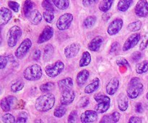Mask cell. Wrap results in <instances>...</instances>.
Returning <instances> with one entry per match:
<instances>
[{"mask_svg":"<svg viewBox=\"0 0 148 123\" xmlns=\"http://www.w3.org/2000/svg\"><path fill=\"white\" fill-rule=\"evenodd\" d=\"M89 102H90L89 98L87 96H83L80 98L78 105H79V107H80V108H85V107L89 104Z\"/></svg>","mask_w":148,"mask_h":123,"instance_id":"obj_44","label":"cell"},{"mask_svg":"<svg viewBox=\"0 0 148 123\" xmlns=\"http://www.w3.org/2000/svg\"><path fill=\"white\" fill-rule=\"evenodd\" d=\"M42 17H43V15L41 14V13L36 9H34L30 12L27 18H28L30 23L36 25L40 24L42 20Z\"/></svg>","mask_w":148,"mask_h":123,"instance_id":"obj_20","label":"cell"},{"mask_svg":"<svg viewBox=\"0 0 148 123\" xmlns=\"http://www.w3.org/2000/svg\"><path fill=\"white\" fill-rule=\"evenodd\" d=\"M146 98H147V101H148V91H147V94H146Z\"/></svg>","mask_w":148,"mask_h":123,"instance_id":"obj_56","label":"cell"},{"mask_svg":"<svg viewBox=\"0 0 148 123\" xmlns=\"http://www.w3.org/2000/svg\"><path fill=\"white\" fill-rule=\"evenodd\" d=\"M94 99L97 101L95 110L98 113H105L108 110L111 106L110 97L102 93H97L94 96Z\"/></svg>","mask_w":148,"mask_h":123,"instance_id":"obj_4","label":"cell"},{"mask_svg":"<svg viewBox=\"0 0 148 123\" xmlns=\"http://www.w3.org/2000/svg\"><path fill=\"white\" fill-rule=\"evenodd\" d=\"M53 36V28L51 26L47 25L44 27L43 31L39 36L38 38V43L41 44V43H45V42L48 41L50 40Z\"/></svg>","mask_w":148,"mask_h":123,"instance_id":"obj_15","label":"cell"},{"mask_svg":"<svg viewBox=\"0 0 148 123\" xmlns=\"http://www.w3.org/2000/svg\"><path fill=\"white\" fill-rule=\"evenodd\" d=\"M23 88H24V82L22 80H17L12 84L10 90L12 93H17L23 89Z\"/></svg>","mask_w":148,"mask_h":123,"instance_id":"obj_36","label":"cell"},{"mask_svg":"<svg viewBox=\"0 0 148 123\" xmlns=\"http://www.w3.org/2000/svg\"><path fill=\"white\" fill-rule=\"evenodd\" d=\"M121 114L118 111H114L109 115H105L100 121L101 123H116L119 121Z\"/></svg>","mask_w":148,"mask_h":123,"instance_id":"obj_23","label":"cell"},{"mask_svg":"<svg viewBox=\"0 0 148 123\" xmlns=\"http://www.w3.org/2000/svg\"><path fill=\"white\" fill-rule=\"evenodd\" d=\"M66 113V108L64 107V105H61L56 107L53 111V115L54 117L57 118H62V117L65 115Z\"/></svg>","mask_w":148,"mask_h":123,"instance_id":"obj_35","label":"cell"},{"mask_svg":"<svg viewBox=\"0 0 148 123\" xmlns=\"http://www.w3.org/2000/svg\"><path fill=\"white\" fill-rule=\"evenodd\" d=\"M7 59H8V60L10 61L11 63H14V62H15V59H14V58L13 57V56L12 54H8L7 56Z\"/></svg>","mask_w":148,"mask_h":123,"instance_id":"obj_55","label":"cell"},{"mask_svg":"<svg viewBox=\"0 0 148 123\" xmlns=\"http://www.w3.org/2000/svg\"><path fill=\"white\" fill-rule=\"evenodd\" d=\"M100 86V80L98 78H95L92 82L87 85L85 88V93L87 94H90L95 92L98 89Z\"/></svg>","mask_w":148,"mask_h":123,"instance_id":"obj_25","label":"cell"},{"mask_svg":"<svg viewBox=\"0 0 148 123\" xmlns=\"http://www.w3.org/2000/svg\"><path fill=\"white\" fill-rule=\"evenodd\" d=\"M55 88V83L53 82H47L46 83L42 84L40 86V91L43 93H48L52 91Z\"/></svg>","mask_w":148,"mask_h":123,"instance_id":"obj_37","label":"cell"},{"mask_svg":"<svg viewBox=\"0 0 148 123\" xmlns=\"http://www.w3.org/2000/svg\"><path fill=\"white\" fill-rule=\"evenodd\" d=\"M143 84L137 77H133L129 83L127 89V96L131 99H135L141 94L143 91Z\"/></svg>","mask_w":148,"mask_h":123,"instance_id":"obj_2","label":"cell"},{"mask_svg":"<svg viewBox=\"0 0 148 123\" xmlns=\"http://www.w3.org/2000/svg\"><path fill=\"white\" fill-rule=\"evenodd\" d=\"M32 46V41L30 38H25L20 46L17 47L14 52V55L17 59H22L25 56V55L28 53L29 50L30 49Z\"/></svg>","mask_w":148,"mask_h":123,"instance_id":"obj_7","label":"cell"},{"mask_svg":"<svg viewBox=\"0 0 148 123\" xmlns=\"http://www.w3.org/2000/svg\"><path fill=\"white\" fill-rule=\"evenodd\" d=\"M148 71V61L144 60L136 65V72L138 74L146 73Z\"/></svg>","mask_w":148,"mask_h":123,"instance_id":"obj_31","label":"cell"},{"mask_svg":"<svg viewBox=\"0 0 148 123\" xmlns=\"http://www.w3.org/2000/svg\"><path fill=\"white\" fill-rule=\"evenodd\" d=\"M23 32L17 25H14L9 29L7 35V42L9 47L13 48L17 45L19 39L22 36Z\"/></svg>","mask_w":148,"mask_h":123,"instance_id":"obj_5","label":"cell"},{"mask_svg":"<svg viewBox=\"0 0 148 123\" xmlns=\"http://www.w3.org/2000/svg\"><path fill=\"white\" fill-rule=\"evenodd\" d=\"M116 64L120 67L122 66H126L127 67H130V65L128 61L125 59V58H120V59H117L116 60Z\"/></svg>","mask_w":148,"mask_h":123,"instance_id":"obj_45","label":"cell"},{"mask_svg":"<svg viewBox=\"0 0 148 123\" xmlns=\"http://www.w3.org/2000/svg\"><path fill=\"white\" fill-rule=\"evenodd\" d=\"M33 7H34V2L32 1L31 0H25V1L23 8V14H24L25 17L27 18L30 12L33 10Z\"/></svg>","mask_w":148,"mask_h":123,"instance_id":"obj_30","label":"cell"},{"mask_svg":"<svg viewBox=\"0 0 148 123\" xmlns=\"http://www.w3.org/2000/svg\"><path fill=\"white\" fill-rule=\"evenodd\" d=\"M148 46V36H144L140 44V49L141 51L145 50Z\"/></svg>","mask_w":148,"mask_h":123,"instance_id":"obj_47","label":"cell"},{"mask_svg":"<svg viewBox=\"0 0 148 123\" xmlns=\"http://www.w3.org/2000/svg\"><path fill=\"white\" fill-rule=\"evenodd\" d=\"M77 110H73L70 112L69 117H68V122L70 123H74L75 122H77Z\"/></svg>","mask_w":148,"mask_h":123,"instance_id":"obj_43","label":"cell"},{"mask_svg":"<svg viewBox=\"0 0 148 123\" xmlns=\"http://www.w3.org/2000/svg\"><path fill=\"white\" fill-rule=\"evenodd\" d=\"M140 38H141V36L139 33H134L133 34L130 35L128 38L124 42V45H123L122 50L124 52H127V51H129L130 49L134 48L139 43Z\"/></svg>","mask_w":148,"mask_h":123,"instance_id":"obj_9","label":"cell"},{"mask_svg":"<svg viewBox=\"0 0 148 123\" xmlns=\"http://www.w3.org/2000/svg\"><path fill=\"white\" fill-rule=\"evenodd\" d=\"M133 0H119L117 4V9L121 12H126L130 9Z\"/></svg>","mask_w":148,"mask_h":123,"instance_id":"obj_27","label":"cell"},{"mask_svg":"<svg viewBox=\"0 0 148 123\" xmlns=\"http://www.w3.org/2000/svg\"><path fill=\"white\" fill-rule=\"evenodd\" d=\"M142 26H143L142 22L140 20H136V21L130 23L127 26V29L131 32H137L141 29Z\"/></svg>","mask_w":148,"mask_h":123,"instance_id":"obj_33","label":"cell"},{"mask_svg":"<svg viewBox=\"0 0 148 123\" xmlns=\"http://www.w3.org/2000/svg\"><path fill=\"white\" fill-rule=\"evenodd\" d=\"M98 2V0H82V4L85 7H90Z\"/></svg>","mask_w":148,"mask_h":123,"instance_id":"obj_49","label":"cell"},{"mask_svg":"<svg viewBox=\"0 0 148 123\" xmlns=\"http://www.w3.org/2000/svg\"><path fill=\"white\" fill-rule=\"evenodd\" d=\"M119 87V80L118 78H114L108 82L106 88V93L110 96H113L116 93Z\"/></svg>","mask_w":148,"mask_h":123,"instance_id":"obj_18","label":"cell"},{"mask_svg":"<svg viewBox=\"0 0 148 123\" xmlns=\"http://www.w3.org/2000/svg\"><path fill=\"white\" fill-rule=\"evenodd\" d=\"M123 24H124V22H123L122 19L116 18L108 25V29H107L108 34L109 36H114L119 33V31L122 28Z\"/></svg>","mask_w":148,"mask_h":123,"instance_id":"obj_12","label":"cell"},{"mask_svg":"<svg viewBox=\"0 0 148 123\" xmlns=\"http://www.w3.org/2000/svg\"><path fill=\"white\" fill-rule=\"evenodd\" d=\"M129 122L130 123H140L143 122V120L141 117H136V116H132L129 120Z\"/></svg>","mask_w":148,"mask_h":123,"instance_id":"obj_51","label":"cell"},{"mask_svg":"<svg viewBox=\"0 0 148 123\" xmlns=\"http://www.w3.org/2000/svg\"><path fill=\"white\" fill-rule=\"evenodd\" d=\"M58 85L61 91H64V90L70 89L73 86V80L71 78H66L64 79L60 80L58 82Z\"/></svg>","mask_w":148,"mask_h":123,"instance_id":"obj_24","label":"cell"},{"mask_svg":"<svg viewBox=\"0 0 148 123\" xmlns=\"http://www.w3.org/2000/svg\"><path fill=\"white\" fill-rule=\"evenodd\" d=\"M134 12L140 17H145L148 15V1L147 0H139L134 7Z\"/></svg>","mask_w":148,"mask_h":123,"instance_id":"obj_10","label":"cell"},{"mask_svg":"<svg viewBox=\"0 0 148 123\" xmlns=\"http://www.w3.org/2000/svg\"><path fill=\"white\" fill-rule=\"evenodd\" d=\"M43 75L42 69L38 64H33L27 67L23 72V77L29 81H36L40 79Z\"/></svg>","mask_w":148,"mask_h":123,"instance_id":"obj_3","label":"cell"},{"mask_svg":"<svg viewBox=\"0 0 148 123\" xmlns=\"http://www.w3.org/2000/svg\"><path fill=\"white\" fill-rule=\"evenodd\" d=\"M53 4L59 10H65L69 7V0H52Z\"/></svg>","mask_w":148,"mask_h":123,"instance_id":"obj_32","label":"cell"},{"mask_svg":"<svg viewBox=\"0 0 148 123\" xmlns=\"http://www.w3.org/2000/svg\"><path fill=\"white\" fill-rule=\"evenodd\" d=\"M55 96L52 93H46L39 96L35 102V108L40 112H46L53 107Z\"/></svg>","mask_w":148,"mask_h":123,"instance_id":"obj_1","label":"cell"},{"mask_svg":"<svg viewBox=\"0 0 148 123\" xmlns=\"http://www.w3.org/2000/svg\"><path fill=\"white\" fill-rule=\"evenodd\" d=\"M75 98V93L72 88L70 89L64 90L62 91L60 96L61 104L64 106H68L72 104Z\"/></svg>","mask_w":148,"mask_h":123,"instance_id":"obj_11","label":"cell"},{"mask_svg":"<svg viewBox=\"0 0 148 123\" xmlns=\"http://www.w3.org/2000/svg\"><path fill=\"white\" fill-rule=\"evenodd\" d=\"M54 53V48L51 44H48L44 48V53H43V60L49 61L53 57Z\"/></svg>","mask_w":148,"mask_h":123,"instance_id":"obj_26","label":"cell"},{"mask_svg":"<svg viewBox=\"0 0 148 123\" xmlns=\"http://www.w3.org/2000/svg\"><path fill=\"white\" fill-rule=\"evenodd\" d=\"M80 44L78 43H72L66 46L65 47L64 50L65 56L67 59L75 57L79 53V50H80Z\"/></svg>","mask_w":148,"mask_h":123,"instance_id":"obj_14","label":"cell"},{"mask_svg":"<svg viewBox=\"0 0 148 123\" xmlns=\"http://www.w3.org/2000/svg\"><path fill=\"white\" fill-rule=\"evenodd\" d=\"M98 112L95 110H87L80 116V121L82 123H92L97 121Z\"/></svg>","mask_w":148,"mask_h":123,"instance_id":"obj_13","label":"cell"},{"mask_svg":"<svg viewBox=\"0 0 148 123\" xmlns=\"http://www.w3.org/2000/svg\"><path fill=\"white\" fill-rule=\"evenodd\" d=\"M96 20L97 19L95 16H88L85 19L83 22L84 27H86V28H90V27H93L96 23Z\"/></svg>","mask_w":148,"mask_h":123,"instance_id":"obj_34","label":"cell"},{"mask_svg":"<svg viewBox=\"0 0 148 123\" xmlns=\"http://www.w3.org/2000/svg\"><path fill=\"white\" fill-rule=\"evenodd\" d=\"M1 121L4 123H14L16 122V120L12 114L10 113H6L1 117Z\"/></svg>","mask_w":148,"mask_h":123,"instance_id":"obj_39","label":"cell"},{"mask_svg":"<svg viewBox=\"0 0 148 123\" xmlns=\"http://www.w3.org/2000/svg\"><path fill=\"white\" fill-rule=\"evenodd\" d=\"M135 111L137 113H143L144 111L143 106L142 103H137L135 106Z\"/></svg>","mask_w":148,"mask_h":123,"instance_id":"obj_53","label":"cell"},{"mask_svg":"<svg viewBox=\"0 0 148 123\" xmlns=\"http://www.w3.org/2000/svg\"><path fill=\"white\" fill-rule=\"evenodd\" d=\"M41 5L44 10H47V11H51L54 12L55 9L54 7H53V4H52L51 0H43V1H42Z\"/></svg>","mask_w":148,"mask_h":123,"instance_id":"obj_38","label":"cell"},{"mask_svg":"<svg viewBox=\"0 0 148 123\" xmlns=\"http://www.w3.org/2000/svg\"><path fill=\"white\" fill-rule=\"evenodd\" d=\"M128 96L125 95L124 93L119 94L117 99V104H118V107L120 111H127L129 107V99Z\"/></svg>","mask_w":148,"mask_h":123,"instance_id":"obj_22","label":"cell"},{"mask_svg":"<svg viewBox=\"0 0 148 123\" xmlns=\"http://www.w3.org/2000/svg\"><path fill=\"white\" fill-rule=\"evenodd\" d=\"M103 42V38L102 36H96L94 38H92L88 43V49L92 51V52H98L101 48Z\"/></svg>","mask_w":148,"mask_h":123,"instance_id":"obj_19","label":"cell"},{"mask_svg":"<svg viewBox=\"0 0 148 123\" xmlns=\"http://www.w3.org/2000/svg\"><path fill=\"white\" fill-rule=\"evenodd\" d=\"M72 21L73 15L71 13H64L58 18L56 21V27L60 30H66L69 28Z\"/></svg>","mask_w":148,"mask_h":123,"instance_id":"obj_8","label":"cell"},{"mask_svg":"<svg viewBox=\"0 0 148 123\" xmlns=\"http://www.w3.org/2000/svg\"><path fill=\"white\" fill-rule=\"evenodd\" d=\"M27 118H28V115H27V112L22 111V112L19 113L18 115H17V119H16V122L25 123L27 122Z\"/></svg>","mask_w":148,"mask_h":123,"instance_id":"obj_41","label":"cell"},{"mask_svg":"<svg viewBox=\"0 0 148 123\" xmlns=\"http://www.w3.org/2000/svg\"><path fill=\"white\" fill-rule=\"evenodd\" d=\"M8 59H7V56H0V68L3 69L4 68L6 67L8 62Z\"/></svg>","mask_w":148,"mask_h":123,"instance_id":"obj_48","label":"cell"},{"mask_svg":"<svg viewBox=\"0 0 148 123\" xmlns=\"http://www.w3.org/2000/svg\"><path fill=\"white\" fill-rule=\"evenodd\" d=\"M43 17L44 18V20H46V22L49 23H51L53 22V20H54V14H53V12L51 11H46L43 12Z\"/></svg>","mask_w":148,"mask_h":123,"instance_id":"obj_40","label":"cell"},{"mask_svg":"<svg viewBox=\"0 0 148 123\" xmlns=\"http://www.w3.org/2000/svg\"><path fill=\"white\" fill-rule=\"evenodd\" d=\"M17 101V98L12 96H8L5 98H2L1 100V108L3 111L4 112H8L11 110L12 107L14 104L15 101Z\"/></svg>","mask_w":148,"mask_h":123,"instance_id":"obj_16","label":"cell"},{"mask_svg":"<svg viewBox=\"0 0 148 123\" xmlns=\"http://www.w3.org/2000/svg\"><path fill=\"white\" fill-rule=\"evenodd\" d=\"M12 17V11L6 7H2L0 10V25L1 26L7 25Z\"/></svg>","mask_w":148,"mask_h":123,"instance_id":"obj_17","label":"cell"},{"mask_svg":"<svg viewBox=\"0 0 148 123\" xmlns=\"http://www.w3.org/2000/svg\"><path fill=\"white\" fill-rule=\"evenodd\" d=\"M91 62V54L89 52H84L82 53V57L79 60V65L80 67H84L90 65Z\"/></svg>","mask_w":148,"mask_h":123,"instance_id":"obj_28","label":"cell"},{"mask_svg":"<svg viewBox=\"0 0 148 123\" xmlns=\"http://www.w3.org/2000/svg\"><path fill=\"white\" fill-rule=\"evenodd\" d=\"M111 17V13L108 12H104V14L102 15L103 20H104V21H106V22L108 21V20H109Z\"/></svg>","mask_w":148,"mask_h":123,"instance_id":"obj_54","label":"cell"},{"mask_svg":"<svg viewBox=\"0 0 148 123\" xmlns=\"http://www.w3.org/2000/svg\"><path fill=\"white\" fill-rule=\"evenodd\" d=\"M120 45H119V42H114V43L111 44V49H110V52L111 53H114V52H116L117 50L119 49V48Z\"/></svg>","mask_w":148,"mask_h":123,"instance_id":"obj_52","label":"cell"},{"mask_svg":"<svg viewBox=\"0 0 148 123\" xmlns=\"http://www.w3.org/2000/svg\"><path fill=\"white\" fill-rule=\"evenodd\" d=\"M90 76V72L88 69H82L79 72L76 77V82L79 86H82L88 81Z\"/></svg>","mask_w":148,"mask_h":123,"instance_id":"obj_21","label":"cell"},{"mask_svg":"<svg viewBox=\"0 0 148 123\" xmlns=\"http://www.w3.org/2000/svg\"><path fill=\"white\" fill-rule=\"evenodd\" d=\"M114 0H101L98 8L103 12H106L111 8Z\"/></svg>","mask_w":148,"mask_h":123,"instance_id":"obj_29","label":"cell"},{"mask_svg":"<svg viewBox=\"0 0 148 123\" xmlns=\"http://www.w3.org/2000/svg\"><path fill=\"white\" fill-rule=\"evenodd\" d=\"M64 64L62 61H56L51 65H49L45 67V72L50 78H56L60 75L64 69Z\"/></svg>","mask_w":148,"mask_h":123,"instance_id":"obj_6","label":"cell"},{"mask_svg":"<svg viewBox=\"0 0 148 123\" xmlns=\"http://www.w3.org/2000/svg\"><path fill=\"white\" fill-rule=\"evenodd\" d=\"M143 57V54L140 52H135L132 54V59L133 60L134 62H137L138 61H140L141 59V58Z\"/></svg>","mask_w":148,"mask_h":123,"instance_id":"obj_46","label":"cell"},{"mask_svg":"<svg viewBox=\"0 0 148 123\" xmlns=\"http://www.w3.org/2000/svg\"><path fill=\"white\" fill-rule=\"evenodd\" d=\"M40 56H41V52L39 49H36L33 53V59L35 61H38L40 59Z\"/></svg>","mask_w":148,"mask_h":123,"instance_id":"obj_50","label":"cell"},{"mask_svg":"<svg viewBox=\"0 0 148 123\" xmlns=\"http://www.w3.org/2000/svg\"><path fill=\"white\" fill-rule=\"evenodd\" d=\"M8 6L13 12H18L20 10V4L14 1H9Z\"/></svg>","mask_w":148,"mask_h":123,"instance_id":"obj_42","label":"cell"}]
</instances>
